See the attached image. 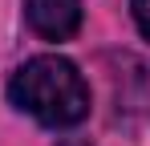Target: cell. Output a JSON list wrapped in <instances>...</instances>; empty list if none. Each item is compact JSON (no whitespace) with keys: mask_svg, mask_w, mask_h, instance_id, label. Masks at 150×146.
Here are the masks:
<instances>
[{"mask_svg":"<svg viewBox=\"0 0 150 146\" xmlns=\"http://www.w3.org/2000/svg\"><path fill=\"white\" fill-rule=\"evenodd\" d=\"M8 97L12 106L37 118L49 130H69L77 122L89 118V85L69 57L57 53H41L28 57L8 81Z\"/></svg>","mask_w":150,"mask_h":146,"instance_id":"obj_1","label":"cell"},{"mask_svg":"<svg viewBox=\"0 0 150 146\" xmlns=\"http://www.w3.org/2000/svg\"><path fill=\"white\" fill-rule=\"evenodd\" d=\"M25 21L41 41H69L81 28V0H25Z\"/></svg>","mask_w":150,"mask_h":146,"instance_id":"obj_2","label":"cell"},{"mask_svg":"<svg viewBox=\"0 0 150 146\" xmlns=\"http://www.w3.org/2000/svg\"><path fill=\"white\" fill-rule=\"evenodd\" d=\"M130 12H134V24H138V33L150 41V0H130Z\"/></svg>","mask_w":150,"mask_h":146,"instance_id":"obj_3","label":"cell"}]
</instances>
